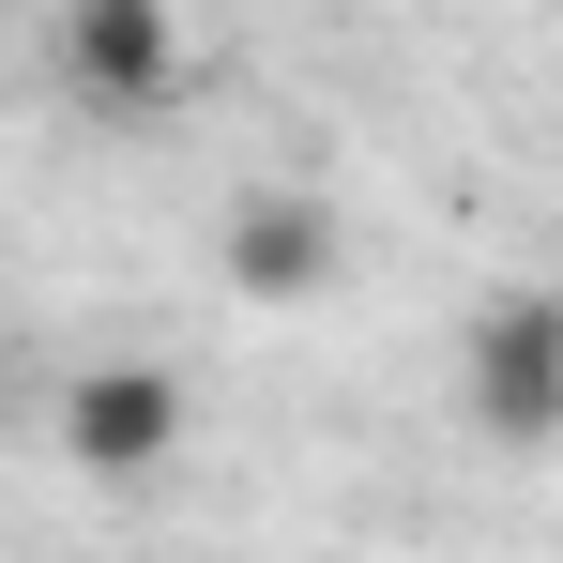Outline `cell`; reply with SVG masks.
Segmentation results:
<instances>
[{
    "label": "cell",
    "instance_id": "cell-1",
    "mask_svg": "<svg viewBox=\"0 0 563 563\" xmlns=\"http://www.w3.org/2000/svg\"><path fill=\"white\" fill-rule=\"evenodd\" d=\"M457 411L487 442H563V289H503L457 335Z\"/></svg>",
    "mask_w": 563,
    "mask_h": 563
},
{
    "label": "cell",
    "instance_id": "cell-2",
    "mask_svg": "<svg viewBox=\"0 0 563 563\" xmlns=\"http://www.w3.org/2000/svg\"><path fill=\"white\" fill-rule=\"evenodd\" d=\"M62 457L92 472V487H153V472L184 457V380L137 366V351L77 366V380H62Z\"/></svg>",
    "mask_w": 563,
    "mask_h": 563
},
{
    "label": "cell",
    "instance_id": "cell-3",
    "mask_svg": "<svg viewBox=\"0 0 563 563\" xmlns=\"http://www.w3.org/2000/svg\"><path fill=\"white\" fill-rule=\"evenodd\" d=\"M62 92L107 122H168L184 92V15L168 0H62Z\"/></svg>",
    "mask_w": 563,
    "mask_h": 563
},
{
    "label": "cell",
    "instance_id": "cell-4",
    "mask_svg": "<svg viewBox=\"0 0 563 563\" xmlns=\"http://www.w3.org/2000/svg\"><path fill=\"white\" fill-rule=\"evenodd\" d=\"M335 260H351V229H335L305 184H260V198H229V213H213V275L244 289V305H320Z\"/></svg>",
    "mask_w": 563,
    "mask_h": 563
}]
</instances>
